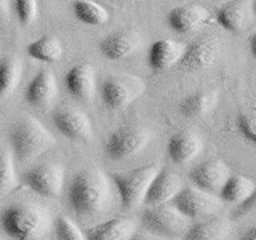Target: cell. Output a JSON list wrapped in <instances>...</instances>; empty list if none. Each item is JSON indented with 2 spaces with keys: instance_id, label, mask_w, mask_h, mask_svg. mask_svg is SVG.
I'll return each instance as SVG.
<instances>
[{
  "instance_id": "obj_1",
  "label": "cell",
  "mask_w": 256,
  "mask_h": 240,
  "mask_svg": "<svg viewBox=\"0 0 256 240\" xmlns=\"http://www.w3.org/2000/svg\"><path fill=\"white\" fill-rule=\"evenodd\" d=\"M110 181L98 168H85L74 174L68 188V204L77 218L102 213L110 202Z\"/></svg>"
},
{
  "instance_id": "obj_2",
  "label": "cell",
  "mask_w": 256,
  "mask_h": 240,
  "mask_svg": "<svg viewBox=\"0 0 256 240\" xmlns=\"http://www.w3.org/2000/svg\"><path fill=\"white\" fill-rule=\"evenodd\" d=\"M50 226V213L38 204H13L0 213V228L13 240L38 238Z\"/></svg>"
},
{
  "instance_id": "obj_3",
  "label": "cell",
  "mask_w": 256,
  "mask_h": 240,
  "mask_svg": "<svg viewBox=\"0 0 256 240\" xmlns=\"http://www.w3.org/2000/svg\"><path fill=\"white\" fill-rule=\"evenodd\" d=\"M54 136L30 116H24L12 128L10 146L16 162L28 164L54 146Z\"/></svg>"
},
{
  "instance_id": "obj_4",
  "label": "cell",
  "mask_w": 256,
  "mask_h": 240,
  "mask_svg": "<svg viewBox=\"0 0 256 240\" xmlns=\"http://www.w3.org/2000/svg\"><path fill=\"white\" fill-rule=\"evenodd\" d=\"M160 166L157 164L142 165L126 172H116L110 174L120 204L125 208H136L144 204L150 182L154 181Z\"/></svg>"
},
{
  "instance_id": "obj_5",
  "label": "cell",
  "mask_w": 256,
  "mask_h": 240,
  "mask_svg": "<svg viewBox=\"0 0 256 240\" xmlns=\"http://www.w3.org/2000/svg\"><path fill=\"white\" fill-rule=\"evenodd\" d=\"M152 134L148 128L138 125H124L108 134L104 141V154L110 160H126L148 146Z\"/></svg>"
},
{
  "instance_id": "obj_6",
  "label": "cell",
  "mask_w": 256,
  "mask_h": 240,
  "mask_svg": "<svg viewBox=\"0 0 256 240\" xmlns=\"http://www.w3.org/2000/svg\"><path fill=\"white\" fill-rule=\"evenodd\" d=\"M146 90L140 77L130 74L108 76L100 86L101 101L109 110H122L136 101Z\"/></svg>"
},
{
  "instance_id": "obj_7",
  "label": "cell",
  "mask_w": 256,
  "mask_h": 240,
  "mask_svg": "<svg viewBox=\"0 0 256 240\" xmlns=\"http://www.w3.org/2000/svg\"><path fill=\"white\" fill-rule=\"evenodd\" d=\"M141 222L150 234L160 237H181L190 226V220L173 204L148 206L141 214Z\"/></svg>"
},
{
  "instance_id": "obj_8",
  "label": "cell",
  "mask_w": 256,
  "mask_h": 240,
  "mask_svg": "<svg viewBox=\"0 0 256 240\" xmlns=\"http://www.w3.org/2000/svg\"><path fill=\"white\" fill-rule=\"evenodd\" d=\"M64 180H66L64 168L56 162H44L34 165L22 174L24 186L32 192H36L37 196L46 198H54L61 196Z\"/></svg>"
},
{
  "instance_id": "obj_9",
  "label": "cell",
  "mask_w": 256,
  "mask_h": 240,
  "mask_svg": "<svg viewBox=\"0 0 256 240\" xmlns=\"http://www.w3.org/2000/svg\"><path fill=\"white\" fill-rule=\"evenodd\" d=\"M172 204L189 220H204L218 214L222 202L218 196L208 194L196 186L182 188Z\"/></svg>"
},
{
  "instance_id": "obj_10",
  "label": "cell",
  "mask_w": 256,
  "mask_h": 240,
  "mask_svg": "<svg viewBox=\"0 0 256 240\" xmlns=\"http://www.w3.org/2000/svg\"><path fill=\"white\" fill-rule=\"evenodd\" d=\"M221 53V42L213 36L200 37L192 44L186 45V50L181 61L178 62V70L194 74V72L205 70L218 60Z\"/></svg>"
},
{
  "instance_id": "obj_11",
  "label": "cell",
  "mask_w": 256,
  "mask_h": 240,
  "mask_svg": "<svg viewBox=\"0 0 256 240\" xmlns=\"http://www.w3.org/2000/svg\"><path fill=\"white\" fill-rule=\"evenodd\" d=\"M53 124L58 132L70 141L88 142L93 140V124L84 110L64 108L53 114Z\"/></svg>"
},
{
  "instance_id": "obj_12",
  "label": "cell",
  "mask_w": 256,
  "mask_h": 240,
  "mask_svg": "<svg viewBox=\"0 0 256 240\" xmlns=\"http://www.w3.org/2000/svg\"><path fill=\"white\" fill-rule=\"evenodd\" d=\"M230 176L229 166L218 158H210L194 166L189 173L192 186L202 189L208 194L218 196L224 182Z\"/></svg>"
},
{
  "instance_id": "obj_13",
  "label": "cell",
  "mask_w": 256,
  "mask_h": 240,
  "mask_svg": "<svg viewBox=\"0 0 256 240\" xmlns=\"http://www.w3.org/2000/svg\"><path fill=\"white\" fill-rule=\"evenodd\" d=\"M142 45V38L136 30L125 29L118 30L104 37L98 44V48L104 58L110 61H120L125 58H130L140 50Z\"/></svg>"
},
{
  "instance_id": "obj_14",
  "label": "cell",
  "mask_w": 256,
  "mask_h": 240,
  "mask_svg": "<svg viewBox=\"0 0 256 240\" xmlns=\"http://www.w3.org/2000/svg\"><path fill=\"white\" fill-rule=\"evenodd\" d=\"M64 84L72 98L88 102L96 93V70L90 62H77L68 70Z\"/></svg>"
},
{
  "instance_id": "obj_15",
  "label": "cell",
  "mask_w": 256,
  "mask_h": 240,
  "mask_svg": "<svg viewBox=\"0 0 256 240\" xmlns=\"http://www.w3.org/2000/svg\"><path fill=\"white\" fill-rule=\"evenodd\" d=\"M254 18L252 0H228L216 12L220 26L232 34L245 30Z\"/></svg>"
},
{
  "instance_id": "obj_16",
  "label": "cell",
  "mask_w": 256,
  "mask_h": 240,
  "mask_svg": "<svg viewBox=\"0 0 256 240\" xmlns=\"http://www.w3.org/2000/svg\"><path fill=\"white\" fill-rule=\"evenodd\" d=\"M58 94V82L50 69H40L37 74L30 78L26 90H24V98L30 106L45 109L56 100Z\"/></svg>"
},
{
  "instance_id": "obj_17",
  "label": "cell",
  "mask_w": 256,
  "mask_h": 240,
  "mask_svg": "<svg viewBox=\"0 0 256 240\" xmlns=\"http://www.w3.org/2000/svg\"><path fill=\"white\" fill-rule=\"evenodd\" d=\"M204 149L202 138L192 130L174 133L166 144V154L174 165H188Z\"/></svg>"
},
{
  "instance_id": "obj_18",
  "label": "cell",
  "mask_w": 256,
  "mask_h": 240,
  "mask_svg": "<svg viewBox=\"0 0 256 240\" xmlns=\"http://www.w3.org/2000/svg\"><path fill=\"white\" fill-rule=\"evenodd\" d=\"M182 188V181L178 174L172 170H166V168H160L154 181L150 182L148 196L144 198V205L154 206L172 204V200L178 196V192Z\"/></svg>"
},
{
  "instance_id": "obj_19",
  "label": "cell",
  "mask_w": 256,
  "mask_h": 240,
  "mask_svg": "<svg viewBox=\"0 0 256 240\" xmlns=\"http://www.w3.org/2000/svg\"><path fill=\"white\" fill-rule=\"evenodd\" d=\"M210 18L206 8L200 5H181L168 12L166 21L172 30L178 34H190L200 29Z\"/></svg>"
},
{
  "instance_id": "obj_20",
  "label": "cell",
  "mask_w": 256,
  "mask_h": 240,
  "mask_svg": "<svg viewBox=\"0 0 256 240\" xmlns=\"http://www.w3.org/2000/svg\"><path fill=\"white\" fill-rule=\"evenodd\" d=\"M186 45L181 42H176L172 38H160L154 42L149 48L148 53V61L152 70L156 72H164L172 68L178 66L181 61Z\"/></svg>"
},
{
  "instance_id": "obj_21",
  "label": "cell",
  "mask_w": 256,
  "mask_h": 240,
  "mask_svg": "<svg viewBox=\"0 0 256 240\" xmlns=\"http://www.w3.org/2000/svg\"><path fill=\"white\" fill-rule=\"evenodd\" d=\"M136 237V222L126 216H116L85 230L86 240H132Z\"/></svg>"
},
{
  "instance_id": "obj_22",
  "label": "cell",
  "mask_w": 256,
  "mask_h": 240,
  "mask_svg": "<svg viewBox=\"0 0 256 240\" xmlns=\"http://www.w3.org/2000/svg\"><path fill=\"white\" fill-rule=\"evenodd\" d=\"M229 232V222L226 218L214 214L204 218L196 224H190L184 234V240H224Z\"/></svg>"
},
{
  "instance_id": "obj_23",
  "label": "cell",
  "mask_w": 256,
  "mask_h": 240,
  "mask_svg": "<svg viewBox=\"0 0 256 240\" xmlns=\"http://www.w3.org/2000/svg\"><path fill=\"white\" fill-rule=\"evenodd\" d=\"M256 189V184L242 174H230L220 190V200L222 204L240 205L250 197Z\"/></svg>"
},
{
  "instance_id": "obj_24",
  "label": "cell",
  "mask_w": 256,
  "mask_h": 240,
  "mask_svg": "<svg viewBox=\"0 0 256 240\" xmlns=\"http://www.w3.org/2000/svg\"><path fill=\"white\" fill-rule=\"evenodd\" d=\"M28 54L40 62L53 64L61 60L62 44L56 36H44L28 45Z\"/></svg>"
},
{
  "instance_id": "obj_25",
  "label": "cell",
  "mask_w": 256,
  "mask_h": 240,
  "mask_svg": "<svg viewBox=\"0 0 256 240\" xmlns=\"http://www.w3.org/2000/svg\"><path fill=\"white\" fill-rule=\"evenodd\" d=\"M22 78V62L14 56L0 60V100L10 96Z\"/></svg>"
},
{
  "instance_id": "obj_26",
  "label": "cell",
  "mask_w": 256,
  "mask_h": 240,
  "mask_svg": "<svg viewBox=\"0 0 256 240\" xmlns=\"http://www.w3.org/2000/svg\"><path fill=\"white\" fill-rule=\"evenodd\" d=\"M74 16L86 26H102L109 21V13L101 4L93 0H76L72 4Z\"/></svg>"
},
{
  "instance_id": "obj_27",
  "label": "cell",
  "mask_w": 256,
  "mask_h": 240,
  "mask_svg": "<svg viewBox=\"0 0 256 240\" xmlns=\"http://www.w3.org/2000/svg\"><path fill=\"white\" fill-rule=\"evenodd\" d=\"M216 102V93L213 92H196L180 102V112L184 117H200L210 112Z\"/></svg>"
},
{
  "instance_id": "obj_28",
  "label": "cell",
  "mask_w": 256,
  "mask_h": 240,
  "mask_svg": "<svg viewBox=\"0 0 256 240\" xmlns=\"http://www.w3.org/2000/svg\"><path fill=\"white\" fill-rule=\"evenodd\" d=\"M20 186L18 172H16V160L13 152L4 149L0 150V196L13 192Z\"/></svg>"
},
{
  "instance_id": "obj_29",
  "label": "cell",
  "mask_w": 256,
  "mask_h": 240,
  "mask_svg": "<svg viewBox=\"0 0 256 240\" xmlns=\"http://www.w3.org/2000/svg\"><path fill=\"white\" fill-rule=\"evenodd\" d=\"M236 126L238 133L246 141H250L256 146V104L246 106L238 112V116L236 118Z\"/></svg>"
},
{
  "instance_id": "obj_30",
  "label": "cell",
  "mask_w": 256,
  "mask_h": 240,
  "mask_svg": "<svg viewBox=\"0 0 256 240\" xmlns=\"http://www.w3.org/2000/svg\"><path fill=\"white\" fill-rule=\"evenodd\" d=\"M53 230L56 240H86L85 234L76 226V222L62 214L53 221Z\"/></svg>"
},
{
  "instance_id": "obj_31",
  "label": "cell",
  "mask_w": 256,
  "mask_h": 240,
  "mask_svg": "<svg viewBox=\"0 0 256 240\" xmlns=\"http://www.w3.org/2000/svg\"><path fill=\"white\" fill-rule=\"evenodd\" d=\"M14 13L22 26H29L37 18L38 2L37 0H14Z\"/></svg>"
},
{
  "instance_id": "obj_32",
  "label": "cell",
  "mask_w": 256,
  "mask_h": 240,
  "mask_svg": "<svg viewBox=\"0 0 256 240\" xmlns=\"http://www.w3.org/2000/svg\"><path fill=\"white\" fill-rule=\"evenodd\" d=\"M256 213V189L253 194L248 197L244 204L237 205V210L234 213L236 218H240V216H246V214H254Z\"/></svg>"
},
{
  "instance_id": "obj_33",
  "label": "cell",
  "mask_w": 256,
  "mask_h": 240,
  "mask_svg": "<svg viewBox=\"0 0 256 240\" xmlns=\"http://www.w3.org/2000/svg\"><path fill=\"white\" fill-rule=\"evenodd\" d=\"M238 240H256V224H253V226H250V228H246L242 232V236H240Z\"/></svg>"
},
{
  "instance_id": "obj_34",
  "label": "cell",
  "mask_w": 256,
  "mask_h": 240,
  "mask_svg": "<svg viewBox=\"0 0 256 240\" xmlns=\"http://www.w3.org/2000/svg\"><path fill=\"white\" fill-rule=\"evenodd\" d=\"M10 14V2L8 0H0V21L8 18Z\"/></svg>"
},
{
  "instance_id": "obj_35",
  "label": "cell",
  "mask_w": 256,
  "mask_h": 240,
  "mask_svg": "<svg viewBox=\"0 0 256 240\" xmlns=\"http://www.w3.org/2000/svg\"><path fill=\"white\" fill-rule=\"evenodd\" d=\"M250 52L253 54V58L256 60V32L250 37Z\"/></svg>"
},
{
  "instance_id": "obj_36",
  "label": "cell",
  "mask_w": 256,
  "mask_h": 240,
  "mask_svg": "<svg viewBox=\"0 0 256 240\" xmlns=\"http://www.w3.org/2000/svg\"><path fill=\"white\" fill-rule=\"evenodd\" d=\"M132 240H156V238H149V237H136V238H134V237H133Z\"/></svg>"
},
{
  "instance_id": "obj_37",
  "label": "cell",
  "mask_w": 256,
  "mask_h": 240,
  "mask_svg": "<svg viewBox=\"0 0 256 240\" xmlns=\"http://www.w3.org/2000/svg\"><path fill=\"white\" fill-rule=\"evenodd\" d=\"M252 5H253V13L256 16V0H252Z\"/></svg>"
}]
</instances>
